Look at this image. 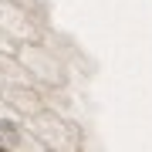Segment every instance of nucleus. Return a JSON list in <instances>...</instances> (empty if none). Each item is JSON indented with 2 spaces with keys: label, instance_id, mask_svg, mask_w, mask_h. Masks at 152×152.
Returning <instances> with one entry per match:
<instances>
[{
  "label": "nucleus",
  "instance_id": "obj_1",
  "mask_svg": "<svg viewBox=\"0 0 152 152\" xmlns=\"http://www.w3.org/2000/svg\"><path fill=\"white\" fill-rule=\"evenodd\" d=\"M0 152H7V149H4V145H0Z\"/></svg>",
  "mask_w": 152,
  "mask_h": 152
}]
</instances>
